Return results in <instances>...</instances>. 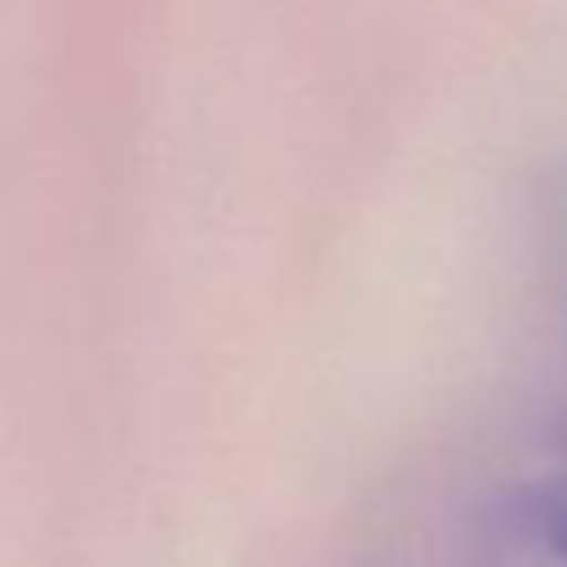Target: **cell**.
Wrapping results in <instances>:
<instances>
[{"mask_svg":"<svg viewBox=\"0 0 567 567\" xmlns=\"http://www.w3.org/2000/svg\"><path fill=\"white\" fill-rule=\"evenodd\" d=\"M540 527H545V540L567 558V492H558L549 505H545V514H540Z\"/></svg>","mask_w":567,"mask_h":567,"instance_id":"1","label":"cell"}]
</instances>
